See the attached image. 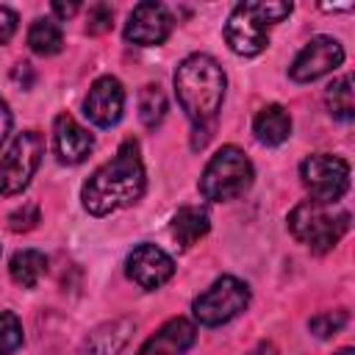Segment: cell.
<instances>
[{
	"label": "cell",
	"mask_w": 355,
	"mask_h": 355,
	"mask_svg": "<svg viewBox=\"0 0 355 355\" xmlns=\"http://www.w3.org/2000/svg\"><path fill=\"white\" fill-rule=\"evenodd\" d=\"M147 189L144 164L139 155V144L133 139L122 141L116 155L97 166L92 178L80 189V202L92 216H108L122 208H130L141 200Z\"/></svg>",
	"instance_id": "obj_1"
},
{
	"label": "cell",
	"mask_w": 355,
	"mask_h": 355,
	"mask_svg": "<svg viewBox=\"0 0 355 355\" xmlns=\"http://www.w3.org/2000/svg\"><path fill=\"white\" fill-rule=\"evenodd\" d=\"M172 80H175L178 103L186 111V116L197 128L214 122V116L222 108L225 86H227V78L219 61L208 53H191L178 64Z\"/></svg>",
	"instance_id": "obj_2"
},
{
	"label": "cell",
	"mask_w": 355,
	"mask_h": 355,
	"mask_svg": "<svg viewBox=\"0 0 355 355\" xmlns=\"http://www.w3.org/2000/svg\"><path fill=\"white\" fill-rule=\"evenodd\" d=\"M291 3L280 0H252L239 3L225 22V42L236 55L252 58L269 47V25L286 19Z\"/></svg>",
	"instance_id": "obj_3"
},
{
	"label": "cell",
	"mask_w": 355,
	"mask_h": 355,
	"mask_svg": "<svg viewBox=\"0 0 355 355\" xmlns=\"http://www.w3.org/2000/svg\"><path fill=\"white\" fill-rule=\"evenodd\" d=\"M288 230L308 250L327 252L349 230V211L341 208L338 202L302 200L288 214Z\"/></svg>",
	"instance_id": "obj_4"
},
{
	"label": "cell",
	"mask_w": 355,
	"mask_h": 355,
	"mask_svg": "<svg viewBox=\"0 0 355 355\" xmlns=\"http://www.w3.org/2000/svg\"><path fill=\"white\" fill-rule=\"evenodd\" d=\"M255 169L252 161L244 155V150L225 144L202 169L200 175V194L208 202H227L241 197L252 186Z\"/></svg>",
	"instance_id": "obj_5"
},
{
	"label": "cell",
	"mask_w": 355,
	"mask_h": 355,
	"mask_svg": "<svg viewBox=\"0 0 355 355\" xmlns=\"http://www.w3.org/2000/svg\"><path fill=\"white\" fill-rule=\"evenodd\" d=\"M250 305V286L233 275H225L214 280L191 305L194 319L205 327H219L230 319H236Z\"/></svg>",
	"instance_id": "obj_6"
},
{
	"label": "cell",
	"mask_w": 355,
	"mask_h": 355,
	"mask_svg": "<svg viewBox=\"0 0 355 355\" xmlns=\"http://www.w3.org/2000/svg\"><path fill=\"white\" fill-rule=\"evenodd\" d=\"M44 155V139L36 130L17 133V139L8 144L6 155L0 158V194L14 197L28 189L31 178L36 175Z\"/></svg>",
	"instance_id": "obj_7"
},
{
	"label": "cell",
	"mask_w": 355,
	"mask_h": 355,
	"mask_svg": "<svg viewBox=\"0 0 355 355\" xmlns=\"http://www.w3.org/2000/svg\"><path fill=\"white\" fill-rule=\"evenodd\" d=\"M300 180L308 191V200L338 202L349 189V164L341 155L313 153L300 164Z\"/></svg>",
	"instance_id": "obj_8"
},
{
	"label": "cell",
	"mask_w": 355,
	"mask_h": 355,
	"mask_svg": "<svg viewBox=\"0 0 355 355\" xmlns=\"http://www.w3.org/2000/svg\"><path fill=\"white\" fill-rule=\"evenodd\" d=\"M344 64V47L333 36H313L291 61L288 78L297 83H311L319 80L322 75L338 69Z\"/></svg>",
	"instance_id": "obj_9"
},
{
	"label": "cell",
	"mask_w": 355,
	"mask_h": 355,
	"mask_svg": "<svg viewBox=\"0 0 355 355\" xmlns=\"http://www.w3.org/2000/svg\"><path fill=\"white\" fill-rule=\"evenodd\" d=\"M125 275L139 286V288H161L172 275H175V261L166 250L155 244H139L128 252L125 258Z\"/></svg>",
	"instance_id": "obj_10"
},
{
	"label": "cell",
	"mask_w": 355,
	"mask_h": 355,
	"mask_svg": "<svg viewBox=\"0 0 355 355\" xmlns=\"http://www.w3.org/2000/svg\"><path fill=\"white\" fill-rule=\"evenodd\" d=\"M172 14L166 6L161 3H139L133 6L128 22H125V39L139 44V47H155V44H164L172 33Z\"/></svg>",
	"instance_id": "obj_11"
},
{
	"label": "cell",
	"mask_w": 355,
	"mask_h": 355,
	"mask_svg": "<svg viewBox=\"0 0 355 355\" xmlns=\"http://www.w3.org/2000/svg\"><path fill=\"white\" fill-rule=\"evenodd\" d=\"M125 111V89L114 75H103L92 83L86 100H83V114L89 116L92 125L97 128H114L122 119Z\"/></svg>",
	"instance_id": "obj_12"
},
{
	"label": "cell",
	"mask_w": 355,
	"mask_h": 355,
	"mask_svg": "<svg viewBox=\"0 0 355 355\" xmlns=\"http://www.w3.org/2000/svg\"><path fill=\"white\" fill-rule=\"evenodd\" d=\"M94 147V139L92 133L69 114H58L55 122H53V150L58 155L61 164H80L89 158Z\"/></svg>",
	"instance_id": "obj_13"
},
{
	"label": "cell",
	"mask_w": 355,
	"mask_h": 355,
	"mask_svg": "<svg viewBox=\"0 0 355 355\" xmlns=\"http://www.w3.org/2000/svg\"><path fill=\"white\" fill-rule=\"evenodd\" d=\"M194 338H197V327L189 319L175 316L166 324H161L158 333L141 344L139 355H186V349L194 344Z\"/></svg>",
	"instance_id": "obj_14"
},
{
	"label": "cell",
	"mask_w": 355,
	"mask_h": 355,
	"mask_svg": "<svg viewBox=\"0 0 355 355\" xmlns=\"http://www.w3.org/2000/svg\"><path fill=\"white\" fill-rule=\"evenodd\" d=\"M252 133H255V139H258L261 144H266V147L283 144V141L291 136V116H288V111H286L283 105H277V103L263 105V108L255 114V119H252Z\"/></svg>",
	"instance_id": "obj_15"
},
{
	"label": "cell",
	"mask_w": 355,
	"mask_h": 355,
	"mask_svg": "<svg viewBox=\"0 0 355 355\" xmlns=\"http://www.w3.org/2000/svg\"><path fill=\"white\" fill-rule=\"evenodd\" d=\"M208 230H211V219H208V214H205L202 208H194V205H183V208H178V214L172 216V225H169L172 239H175L183 250H189L191 244H197Z\"/></svg>",
	"instance_id": "obj_16"
},
{
	"label": "cell",
	"mask_w": 355,
	"mask_h": 355,
	"mask_svg": "<svg viewBox=\"0 0 355 355\" xmlns=\"http://www.w3.org/2000/svg\"><path fill=\"white\" fill-rule=\"evenodd\" d=\"M44 272H47V258L39 250H19L8 261V275L22 288H33L44 277Z\"/></svg>",
	"instance_id": "obj_17"
},
{
	"label": "cell",
	"mask_w": 355,
	"mask_h": 355,
	"mask_svg": "<svg viewBox=\"0 0 355 355\" xmlns=\"http://www.w3.org/2000/svg\"><path fill=\"white\" fill-rule=\"evenodd\" d=\"M28 47L36 55H55L64 47V33L55 19H33L28 28Z\"/></svg>",
	"instance_id": "obj_18"
},
{
	"label": "cell",
	"mask_w": 355,
	"mask_h": 355,
	"mask_svg": "<svg viewBox=\"0 0 355 355\" xmlns=\"http://www.w3.org/2000/svg\"><path fill=\"white\" fill-rule=\"evenodd\" d=\"M324 105H327L330 116H336L341 122H349L355 116V94H352V78L349 75H341L327 86Z\"/></svg>",
	"instance_id": "obj_19"
},
{
	"label": "cell",
	"mask_w": 355,
	"mask_h": 355,
	"mask_svg": "<svg viewBox=\"0 0 355 355\" xmlns=\"http://www.w3.org/2000/svg\"><path fill=\"white\" fill-rule=\"evenodd\" d=\"M164 114H166V97H164L161 86L158 83H147L139 92V116H141V122L147 128H155V125H161Z\"/></svg>",
	"instance_id": "obj_20"
},
{
	"label": "cell",
	"mask_w": 355,
	"mask_h": 355,
	"mask_svg": "<svg viewBox=\"0 0 355 355\" xmlns=\"http://www.w3.org/2000/svg\"><path fill=\"white\" fill-rule=\"evenodd\" d=\"M22 347V322L11 311H0V355H11Z\"/></svg>",
	"instance_id": "obj_21"
},
{
	"label": "cell",
	"mask_w": 355,
	"mask_h": 355,
	"mask_svg": "<svg viewBox=\"0 0 355 355\" xmlns=\"http://www.w3.org/2000/svg\"><path fill=\"white\" fill-rule=\"evenodd\" d=\"M347 311L344 308H338V311H322V313H316L311 322H308V330L316 336V338H330V336H336L344 324H347Z\"/></svg>",
	"instance_id": "obj_22"
},
{
	"label": "cell",
	"mask_w": 355,
	"mask_h": 355,
	"mask_svg": "<svg viewBox=\"0 0 355 355\" xmlns=\"http://www.w3.org/2000/svg\"><path fill=\"white\" fill-rule=\"evenodd\" d=\"M111 19H114V11L105 6V3H97L89 8V22H86V31L89 33H105L111 28Z\"/></svg>",
	"instance_id": "obj_23"
},
{
	"label": "cell",
	"mask_w": 355,
	"mask_h": 355,
	"mask_svg": "<svg viewBox=\"0 0 355 355\" xmlns=\"http://www.w3.org/2000/svg\"><path fill=\"white\" fill-rule=\"evenodd\" d=\"M36 222H39V208H36V205H22V208H17V211L8 216V227H11L14 233L31 230V227H36Z\"/></svg>",
	"instance_id": "obj_24"
},
{
	"label": "cell",
	"mask_w": 355,
	"mask_h": 355,
	"mask_svg": "<svg viewBox=\"0 0 355 355\" xmlns=\"http://www.w3.org/2000/svg\"><path fill=\"white\" fill-rule=\"evenodd\" d=\"M17 33V14L8 6H0V44H6Z\"/></svg>",
	"instance_id": "obj_25"
},
{
	"label": "cell",
	"mask_w": 355,
	"mask_h": 355,
	"mask_svg": "<svg viewBox=\"0 0 355 355\" xmlns=\"http://www.w3.org/2000/svg\"><path fill=\"white\" fill-rule=\"evenodd\" d=\"M8 130H11V111H8V103L0 97V144L6 141Z\"/></svg>",
	"instance_id": "obj_26"
},
{
	"label": "cell",
	"mask_w": 355,
	"mask_h": 355,
	"mask_svg": "<svg viewBox=\"0 0 355 355\" xmlns=\"http://www.w3.org/2000/svg\"><path fill=\"white\" fill-rule=\"evenodd\" d=\"M78 8H80L78 3H53V11H55L58 17H72Z\"/></svg>",
	"instance_id": "obj_27"
},
{
	"label": "cell",
	"mask_w": 355,
	"mask_h": 355,
	"mask_svg": "<svg viewBox=\"0 0 355 355\" xmlns=\"http://www.w3.org/2000/svg\"><path fill=\"white\" fill-rule=\"evenodd\" d=\"M250 355H277V352H275V347H272V344H261V347H258V349H252Z\"/></svg>",
	"instance_id": "obj_28"
},
{
	"label": "cell",
	"mask_w": 355,
	"mask_h": 355,
	"mask_svg": "<svg viewBox=\"0 0 355 355\" xmlns=\"http://www.w3.org/2000/svg\"><path fill=\"white\" fill-rule=\"evenodd\" d=\"M336 355H355V349H352V347H344V349H338Z\"/></svg>",
	"instance_id": "obj_29"
}]
</instances>
